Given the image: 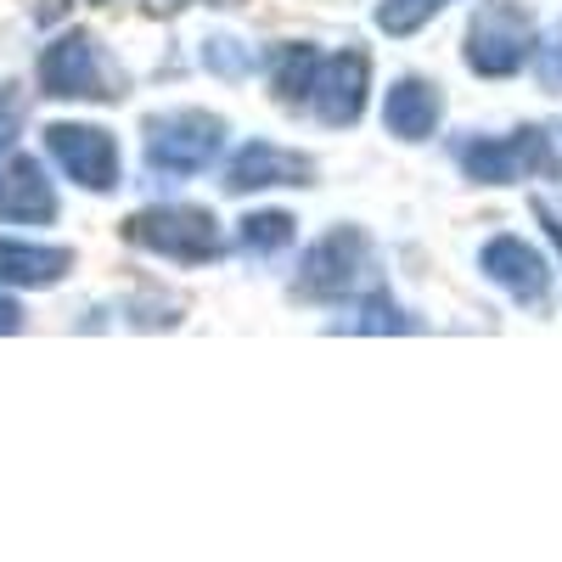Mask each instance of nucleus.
Masks as SVG:
<instances>
[{
	"instance_id": "nucleus-1",
	"label": "nucleus",
	"mask_w": 562,
	"mask_h": 562,
	"mask_svg": "<svg viewBox=\"0 0 562 562\" xmlns=\"http://www.w3.org/2000/svg\"><path fill=\"white\" fill-rule=\"evenodd\" d=\"M130 243L147 248V254H158V259H175V265H209V259L225 254V237H220L214 214L186 209V203L135 214V220H130Z\"/></svg>"
},
{
	"instance_id": "nucleus-2",
	"label": "nucleus",
	"mask_w": 562,
	"mask_h": 562,
	"mask_svg": "<svg viewBox=\"0 0 562 562\" xmlns=\"http://www.w3.org/2000/svg\"><path fill=\"white\" fill-rule=\"evenodd\" d=\"M40 85H45V97H63V102H102V97H119V74L108 68L102 45L90 40V34H79V29L45 45Z\"/></svg>"
},
{
	"instance_id": "nucleus-3",
	"label": "nucleus",
	"mask_w": 562,
	"mask_h": 562,
	"mask_svg": "<svg viewBox=\"0 0 562 562\" xmlns=\"http://www.w3.org/2000/svg\"><path fill=\"white\" fill-rule=\"evenodd\" d=\"M529 45H535L529 12L518 7V0H490V7L473 18V29H467V68L484 74V79H506V74L524 68Z\"/></svg>"
},
{
	"instance_id": "nucleus-4",
	"label": "nucleus",
	"mask_w": 562,
	"mask_h": 562,
	"mask_svg": "<svg viewBox=\"0 0 562 562\" xmlns=\"http://www.w3.org/2000/svg\"><path fill=\"white\" fill-rule=\"evenodd\" d=\"M220 147H225V124L198 108H180L147 124V164L164 175H198L220 158Z\"/></svg>"
},
{
	"instance_id": "nucleus-5",
	"label": "nucleus",
	"mask_w": 562,
	"mask_h": 562,
	"mask_svg": "<svg viewBox=\"0 0 562 562\" xmlns=\"http://www.w3.org/2000/svg\"><path fill=\"white\" fill-rule=\"evenodd\" d=\"M366 281H371V243L355 225L321 237L299 265V293L304 299H349V293L366 288Z\"/></svg>"
},
{
	"instance_id": "nucleus-6",
	"label": "nucleus",
	"mask_w": 562,
	"mask_h": 562,
	"mask_svg": "<svg viewBox=\"0 0 562 562\" xmlns=\"http://www.w3.org/2000/svg\"><path fill=\"white\" fill-rule=\"evenodd\" d=\"M45 153L85 192H113L119 186V140L97 124H52L45 130Z\"/></svg>"
},
{
	"instance_id": "nucleus-7",
	"label": "nucleus",
	"mask_w": 562,
	"mask_h": 562,
	"mask_svg": "<svg viewBox=\"0 0 562 562\" xmlns=\"http://www.w3.org/2000/svg\"><path fill=\"white\" fill-rule=\"evenodd\" d=\"M461 169L484 180V186H506V180H524L546 164V135L540 130H518V135H495V140H467L456 153Z\"/></svg>"
},
{
	"instance_id": "nucleus-8",
	"label": "nucleus",
	"mask_w": 562,
	"mask_h": 562,
	"mask_svg": "<svg viewBox=\"0 0 562 562\" xmlns=\"http://www.w3.org/2000/svg\"><path fill=\"white\" fill-rule=\"evenodd\" d=\"M366 57L360 52H338V57H321L315 63V85H310V108L321 124H355L366 108Z\"/></svg>"
},
{
	"instance_id": "nucleus-9",
	"label": "nucleus",
	"mask_w": 562,
	"mask_h": 562,
	"mask_svg": "<svg viewBox=\"0 0 562 562\" xmlns=\"http://www.w3.org/2000/svg\"><path fill=\"white\" fill-rule=\"evenodd\" d=\"M479 270L495 281L501 293L518 299V304H540V299H546V288H551V270H546V259H540L524 237H495V243H484Z\"/></svg>"
},
{
	"instance_id": "nucleus-10",
	"label": "nucleus",
	"mask_w": 562,
	"mask_h": 562,
	"mask_svg": "<svg viewBox=\"0 0 562 562\" xmlns=\"http://www.w3.org/2000/svg\"><path fill=\"white\" fill-rule=\"evenodd\" d=\"M57 220V192L34 158L0 164V225H45Z\"/></svg>"
},
{
	"instance_id": "nucleus-11",
	"label": "nucleus",
	"mask_w": 562,
	"mask_h": 562,
	"mask_svg": "<svg viewBox=\"0 0 562 562\" xmlns=\"http://www.w3.org/2000/svg\"><path fill=\"white\" fill-rule=\"evenodd\" d=\"M310 175H315L310 158H299L288 147H270V140H254V147H243L231 158L225 186L231 192H265V186H304Z\"/></svg>"
},
{
	"instance_id": "nucleus-12",
	"label": "nucleus",
	"mask_w": 562,
	"mask_h": 562,
	"mask_svg": "<svg viewBox=\"0 0 562 562\" xmlns=\"http://www.w3.org/2000/svg\"><path fill=\"white\" fill-rule=\"evenodd\" d=\"M439 119H445L439 85H428V79H400V85H389V97H383V124H389V135H400V140H428V135L439 130Z\"/></svg>"
},
{
	"instance_id": "nucleus-13",
	"label": "nucleus",
	"mask_w": 562,
	"mask_h": 562,
	"mask_svg": "<svg viewBox=\"0 0 562 562\" xmlns=\"http://www.w3.org/2000/svg\"><path fill=\"white\" fill-rule=\"evenodd\" d=\"M74 265L68 248H45V243H12L0 237V281L7 288H52V281H63Z\"/></svg>"
},
{
	"instance_id": "nucleus-14",
	"label": "nucleus",
	"mask_w": 562,
	"mask_h": 562,
	"mask_svg": "<svg viewBox=\"0 0 562 562\" xmlns=\"http://www.w3.org/2000/svg\"><path fill=\"white\" fill-rule=\"evenodd\" d=\"M315 52L310 45H288V52L276 57V97L281 102H310V85H315Z\"/></svg>"
},
{
	"instance_id": "nucleus-15",
	"label": "nucleus",
	"mask_w": 562,
	"mask_h": 562,
	"mask_svg": "<svg viewBox=\"0 0 562 562\" xmlns=\"http://www.w3.org/2000/svg\"><path fill=\"white\" fill-rule=\"evenodd\" d=\"M293 243V220L288 214H248L243 220V248L248 254H281V248H288Z\"/></svg>"
},
{
	"instance_id": "nucleus-16",
	"label": "nucleus",
	"mask_w": 562,
	"mask_h": 562,
	"mask_svg": "<svg viewBox=\"0 0 562 562\" xmlns=\"http://www.w3.org/2000/svg\"><path fill=\"white\" fill-rule=\"evenodd\" d=\"M450 0H383L378 7V29H389V34H416L422 23H428L434 12H445Z\"/></svg>"
},
{
	"instance_id": "nucleus-17",
	"label": "nucleus",
	"mask_w": 562,
	"mask_h": 562,
	"mask_svg": "<svg viewBox=\"0 0 562 562\" xmlns=\"http://www.w3.org/2000/svg\"><path fill=\"white\" fill-rule=\"evenodd\" d=\"M349 326H355V333H405L411 321H405L389 299H371V304L360 310V321H349Z\"/></svg>"
},
{
	"instance_id": "nucleus-18",
	"label": "nucleus",
	"mask_w": 562,
	"mask_h": 562,
	"mask_svg": "<svg viewBox=\"0 0 562 562\" xmlns=\"http://www.w3.org/2000/svg\"><path fill=\"white\" fill-rule=\"evenodd\" d=\"M535 68H540V85L546 90H562V29H551L535 52Z\"/></svg>"
},
{
	"instance_id": "nucleus-19",
	"label": "nucleus",
	"mask_w": 562,
	"mask_h": 562,
	"mask_svg": "<svg viewBox=\"0 0 562 562\" xmlns=\"http://www.w3.org/2000/svg\"><path fill=\"white\" fill-rule=\"evenodd\" d=\"M203 63L214 68V74H248V52H243V45L237 40H209V52H203Z\"/></svg>"
},
{
	"instance_id": "nucleus-20",
	"label": "nucleus",
	"mask_w": 562,
	"mask_h": 562,
	"mask_svg": "<svg viewBox=\"0 0 562 562\" xmlns=\"http://www.w3.org/2000/svg\"><path fill=\"white\" fill-rule=\"evenodd\" d=\"M18 124H23V97L7 85V90H0V158H7V147L18 140Z\"/></svg>"
},
{
	"instance_id": "nucleus-21",
	"label": "nucleus",
	"mask_w": 562,
	"mask_h": 562,
	"mask_svg": "<svg viewBox=\"0 0 562 562\" xmlns=\"http://www.w3.org/2000/svg\"><path fill=\"white\" fill-rule=\"evenodd\" d=\"M18 326H23V310L12 299H0V333H18Z\"/></svg>"
},
{
	"instance_id": "nucleus-22",
	"label": "nucleus",
	"mask_w": 562,
	"mask_h": 562,
	"mask_svg": "<svg viewBox=\"0 0 562 562\" xmlns=\"http://www.w3.org/2000/svg\"><path fill=\"white\" fill-rule=\"evenodd\" d=\"M540 220H546V231H551V243H557V248H562V220H557V214H551V209H546V203H540Z\"/></svg>"
}]
</instances>
